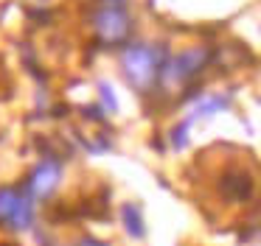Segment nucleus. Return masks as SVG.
<instances>
[{"mask_svg": "<svg viewBox=\"0 0 261 246\" xmlns=\"http://www.w3.org/2000/svg\"><path fill=\"white\" fill-rule=\"evenodd\" d=\"M121 70L138 89H149L163 70V50L154 45H129L121 53Z\"/></svg>", "mask_w": 261, "mask_h": 246, "instance_id": "f257e3e1", "label": "nucleus"}, {"mask_svg": "<svg viewBox=\"0 0 261 246\" xmlns=\"http://www.w3.org/2000/svg\"><path fill=\"white\" fill-rule=\"evenodd\" d=\"M208 62H211V50L208 48H186V50H180L169 65H163L160 78H163V84H169V87L186 84V81H191Z\"/></svg>", "mask_w": 261, "mask_h": 246, "instance_id": "f03ea898", "label": "nucleus"}, {"mask_svg": "<svg viewBox=\"0 0 261 246\" xmlns=\"http://www.w3.org/2000/svg\"><path fill=\"white\" fill-rule=\"evenodd\" d=\"M93 25H96V34L101 37V42H107V45L124 42V39L129 37V31H132L129 14H126L118 3L101 6V9L96 11V17H93Z\"/></svg>", "mask_w": 261, "mask_h": 246, "instance_id": "7ed1b4c3", "label": "nucleus"}, {"mask_svg": "<svg viewBox=\"0 0 261 246\" xmlns=\"http://www.w3.org/2000/svg\"><path fill=\"white\" fill-rule=\"evenodd\" d=\"M59 179H62V168L54 160H42L40 165L34 168V173L29 176V196L31 199H48L54 190L59 188Z\"/></svg>", "mask_w": 261, "mask_h": 246, "instance_id": "20e7f679", "label": "nucleus"}, {"mask_svg": "<svg viewBox=\"0 0 261 246\" xmlns=\"http://www.w3.org/2000/svg\"><path fill=\"white\" fill-rule=\"evenodd\" d=\"M219 190L227 201H247L253 196V176L244 171H227L219 182Z\"/></svg>", "mask_w": 261, "mask_h": 246, "instance_id": "39448f33", "label": "nucleus"}, {"mask_svg": "<svg viewBox=\"0 0 261 246\" xmlns=\"http://www.w3.org/2000/svg\"><path fill=\"white\" fill-rule=\"evenodd\" d=\"M124 227L126 232L132 235V238H143L146 235V229H143V218H141V210H138L135 204H124Z\"/></svg>", "mask_w": 261, "mask_h": 246, "instance_id": "423d86ee", "label": "nucleus"}, {"mask_svg": "<svg viewBox=\"0 0 261 246\" xmlns=\"http://www.w3.org/2000/svg\"><path fill=\"white\" fill-rule=\"evenodd\" d=\"M20 196L14 188H0V221H12L14 210L20 204Z\"/></svg>", "mask_w": 261, "mask_h": 246, "instance_id": "0eeeda50", "label": "nucleus"}, {"mask_svg": "<svg viewBox=\"0 0 261 246\" xmlns=\"http://www.w3.org/2000/svg\"><path fill=\"white\" fill-rule=\"evenodd\" d=\"M31 218H34V204H31V196H20V204H17V210H14V216H12V227L14 229H25L31 224Z\"/></svg>", "mask_w": 261, "mask_h": 246, "instance_id": "6e6552de", "label": "nucleus"}, {"mask_svg": "<svg viewBox=\"0 0 261 246\" xmlns=\"http://www.w3.org/2000/svg\"><path fill=\"white\" fill-rule=\"evenodd\" d=\"M76 246H107V243H101V240H96V238H82Z\"/></svg>", "mask_w": 261, "mask_h": 246, "instance_id": "1a4fd4ad", "label": "nucleus"}, {"mask_svg": "<svg viewBox=\"0 0 261 246\" xmlns=\"http://www.w3.org/2000/svg\"><path fill=\"white\" fill-rule=\"evenodd\" d=\"M110 3H115V0H110Z\"/></svg>", "mask_w": 261, "mask_h": 246, "instance_id": "9d476101", "label": "nucleus"}]
</instances>
